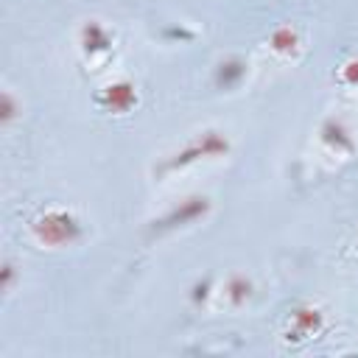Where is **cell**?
Segmentation results:
<instances>
[{
    "label": "cell",
    "instance_id": "cell-14",
    "mask_svg": "<svg viewBox=\"0 0 358 358\" xmlns=\"http://www.w3.org/2000/svg\"><path fill=\"white\" fill-rule=\"evenodd\" d=\"M11 282H14V266L3 263V291H11Z\"/></svg>",
    "mask_w": 358,
    "mask_h": 358
},
{
    "label": "cell",
    "instance_id": "cell-5",
    "mask_svg": "<svg viewBox=\"0 0 358 358\" xmlns=\"http://www.w3.org/2000/svg\"><path fill=\"white\" fill-rule=\"evenodd\" d=\"M81 50L95 59V56H106L112 50V34L98 22V20H87L84 28H81Z\"/></svg>",
    "mask_w": 358,
    "mask_h": 358
},
{
    "label": "cell",
    "instance_id": "cell-4",
    "mask_svg": "<svg viewBox=\"0 0 358 358\" xmlns=\"http://www.w3.org/2000/svg\"><path fill=\"white\" fill-rule=\"evenodd\" d=\"M98 106L101 109H106V112H129L131 106H137V90H134V84L131 81H126V78H120V81H112V84H106L101 92H98Z\"/></svg>",
    "mask_w": 358,
    "mask_h": 358
},
{
    "label": "cell",
    "instance_id": "cell-1",
    "mask_svg": "<svg viewBox=\"0 0 358 358\" xmlns=\"http://www.w3.org/2000/svg\"><path fill=\"white\" fill-rule=\"evenodd\" d=\"M31 232L42 246H70L73 241L81 238L84 229H81V221L76 218V213L50 207L31 221Z\"/></svg>",
    "mask_w": 358,
    "mask_h": 358
},
{
    "label": "cell",
    "instance_id": "cell-2",
    "mask_svg": "<svg viewBox=\"0 0 358 358\" xmlns=\"http://www.w3.org/2000/svg\"><path fill=\"white\" fill-rule=\"evenodd\" d=\"M229 151V140L215 131V129H207L201 134H196L193 140H187L179 151H173L171 157H165L157 168V173H168V171H176V168H185L196 159H207V157H224Z\"/></svg>",
    "mask_w": 358,
    "mask_h": 358
},
{
    "label": "cell",
    "instance_id": "cell-7",
    "mask_svg": "<svg viewBox=\"0 0 358 358\" xmlns=\"http://www.w3.org/2000/svg\"><path fill=\"white\" fill-rule=\"evenodd\" d=\"M243 76H246V62L238 59V56H229V59L218 62L213 78H215V87L218 90H235L243 81Z\"/></svg>",
    "mask_w": 358,
    "mask_h": 358
},
{
    "label": "cell",
    "instance_id": "cell-8",
    "mask_svg": "<svg viewBox=\"0 0 358 358\" xmlns=\"http://www.w3.org/2000/svg\"><path fill=\"white\" fill-rule=\"evenodd\" d=\"M322 143L336 148V151H350L352 148V137H350V129L344 126L341 117H327L324 126H322Z\"/></svg>",
    "mask_w": 358,
    "mask_h": 358
},
{
    "label": "cell",
    "instance_id": "cell-9",
    "mask_svg": "<svg viewBox=\"0 0 358 358\" xmlns=\"http://www.w3.org/2000/svg\"><path fill=\"white\" fill-rule=\"evenodd\" d=\"M268 45H271V50L277 53V56H296V50H299V34H296V28H291V25H280V28H274L271 31V36H268Z\"/></svg>",
    "mask_w": 358,
    "mask_h": 358
},
{
    "label": "cell",
    "instance_id": "cell-3",
    "mask_svg": "<svg viewBox=\"0 0 358 358\" xmlns=\"http://www.w3.org/2000/svg\"><path fill=\"white\" fill-rule=\"evenodd\" d=\"M207 210H210V199L207 196H187L168 215H162L159 221H154V227L157 229H173V227H182V224H190V221L201 218Z\"/></svg>",
    "mask_w": 358,
    "mask_h": 358
},
{
    "label": "cell",
    "instance_id": "cell-12",
    "mask_svg": "<svg viewBox=\"0 0 358 358\" xmlns=\"http://www.w3.org/2000/svg\"><path fill=\"white\" fill-rule=\"evenodd\" d=\"M338 78H341L344 84H350V87H358V56H355V59H350V62L341 67Z\"/></svg>",
    "mask_w": 358,
    "mask_h": 358
},
{
    "label": "cell",
    "instance_id": "cell-11",
    "mask_svg": "<svg viewBox=\"0 0 358 358\" xmlns=\"http://www.w3.org/2000/svg\"><path fill=\"white\" fill-rule=\"evenodd\" d=\"M14 117H17V101H14L11 90H3V98H0V120H3V126H8Z\"/></svg>",
    "mask_w": 358,
    "mask_h": 358
},
{
    "label": "cell",
    "instance_id": "cell-10",
    "mask_svg": "<svg viewBox=\"0 0 358 358\" xmlns=\"http://www.w3.org/2000/svg\"><path fill=\"white\" fill-rule=\"evenodd\" d=\"M252 296V280H246L243 274H232L224 285V299L232 305V308H241L246 299Z\"/></svg>",
    "mask_w": 358,
    "mask_h": 358
},
{
    "label": "cell",
    "instance_id": "cell-13",
    "mask_svg": "<svg viewBox=\"0 0 358 358\" xmlns=\"http://www.w3.org/2000/svg\"><path fill=\"white\" fill-rule=\"evenodd\" d=\"M207 291H210V282H207V280H201V282H196V285H193L190 299L199 305V302H204V299H207Z\"/></svg>",
    "mask_w": 358,
    "mask_h": 358
},
{
    "label": "cell",
    "instance_id": "cell-6",
    "mask_svg": "<svg viewBox=\"0 0 358 358\" xmlns=\"http://www.w3.org/2000/svg\"><path fill=\"white\" fill-rule=\"evenodd\" d=\"M322 330V310L313 308V305H302L291 313V330H288V338L294 341H302V338H310L313 333Z\"/></svg>",
    "mask_w": 358,
    "mask_h": 358
}]
</instances>
